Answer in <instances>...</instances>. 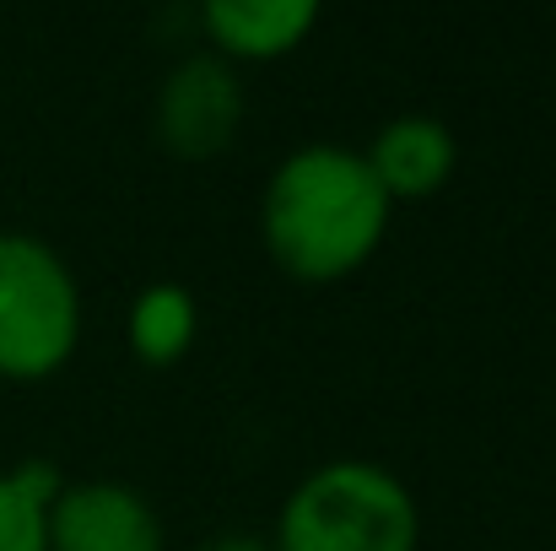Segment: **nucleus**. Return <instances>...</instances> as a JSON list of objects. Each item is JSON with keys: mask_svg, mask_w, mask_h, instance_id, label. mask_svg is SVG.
I'll list each match as a JSON object with an SVG mask.
<instances>
[{"mask_svg": "<svg viewBox=\"0 0 556 551\" xmlns=\"http://www.w3.org/2000/svg\"><path fill=\"white\" fill-rule=\"evenodd\" d=\"M389 211L394 200L378 189L363 152L314 141L276 163L260 200V233L287 276L341 281L378 254Z\"/></svg>", "mask_w": 556, "mask_h": 551, "instance_id": "nucleus-1", "label": "nucleus"}, {"mask_svg": "<svg viewBox=\"0 0 556 551\" xmlns=\"http://www.w3.org/2000/svg\"><path fill=\"white\" fill-rule=\"evenodd\" d=\"M416 492L372 460L314 465L281 503L270 551H416Z\"/></svg>", "mask_w": 556, "mask_h": 551, "instance_id": "nucleus-2", "label": "nucleus"}, {"mask_svg": "<svg viewBox=\"0 0 556 551\" xmlns=\"http://www.w3.org/2000/svg\"><path fill=\"white\" fill-rule=\"evenodd\" d=\"M81 341V287L33 233H0V378H49Z\"/></svg>", "mask_w": 556, "mask_h": 551, "instance_id": "nucleus-3", "label": "nucleus"}, {"mask_svg": "<svg viewBox=\"0 0 556 551\" xmlns=\"http://www.w3.org/2000/svg\"><path fill=\"white\" fill-rule=\"evenodd\" d=\"M157 141L179 158H216L243 120V87L222 54H189L157 92Z\"/></svg>", "mask_w": 556, "mask_h": 551, "instance_id": "nucleus-4", "label": "nucleus"}, {"mask_svg": "<svg viewBox=\"0 0 556 551\" xmlns=\"http://www.w3.org/2000/svg\"><path fill=\"white\" fill-rule=\"evenodd\" d=\"M43 530L49 551H163L157 509L125 481H65Z\"/></svg>", "mask_w": 556, "mask_h": 551, "instance_id": "nucleus-5", "label": "nucleus"}, {"mask_svg": "<svg viewBox=\"0 0 556 551\" xmlns=\"http://www.w3.org/2000/svg\"><path fill=\"white\" fill-rule=\"evenodd\" d=\"M368 168L378 189L389 200H427L438 195L454 163H459V141L443 120L432 114H394L389 125H378L368 141Z\"/></svg>", "mask_w": 556, "mask_h": 551, "instance_id": "nucleus-6", "label": "nucleus"}, {"mask_svg": "<svg viewBox=\"0 0 556 551\" xmlns=\"http://www.w3.org/2000/svg\"><path fill=\"white\" fill-rule=\"evenodd\" d=\"M319 22L314 0H205L200 27L222 49V60H281Z\"/></svg>", "mask_w": 556, "mask_h": 551, "instance_id": "nucleus-7", "label": "nucleus"}, {"mask_svg": "<svg viewBox=\"0 0 556 551\" xmlns=\"http://www.w3.org/2000/svg\"><path fill=\"white\" fill-rule=\"evenodd\" d=\"M200 330V309L194 292L179 281H152L136 292L130 303V352L147 367H174L194 347Z\"/></svg>", "mask_w": 556, "mask_h": 551, "instance_id": "nucleus-8", "label": "nucleus"}, {"mask_svg": "<svg viewBox=\"0 0 556 551\" xmlns=\"http://www.w3.org/2000/svg\"><path fill=\"white\" fill-rule=\"evenodd\" d=\"M65 492V476L54 460H22L16 471H0V551H49V509Z\"/></svg>", "mask_w": 556, "mask_h": 551, "instance_id": "nucleus-9", "label": "nucleus"}, {"mask_svg": "<svg viewBox=\"0 0 556 551\" xmlns=\"http://www.w3.org/2000/svg\"><path fill=\"white\" fill-rule=\"evenodd\" d=\"M194 551H270V541H260V536H216V541H205Z\"/></svg>", "mask_w": 556, "mask_h": 551, "instance_id": "nucleus-10", "label": "nucleus"}]
</instances>
